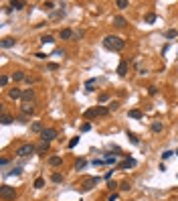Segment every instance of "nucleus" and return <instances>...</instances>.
I'll return each instance as SVG.
<instances>
[{
	"instance_id": "obj_10",
	"label": "nucleus",
	"mask_w": 178,
	"mask_h": 201,
	"mask_svg": "<svg viewBox=\"0 0 178 201\" xmlns=\"http://www.w3.org/2000/svg\"><path fill=\"white\" fill-rule=\"evenodd\" d=\"M22 100H24V104H33L34 102V89H24Z\"/></svg>"
},
{
	"instance_id": "obj_22",
	"label": "nucleus",
	"mask_w": 178,
	"mask_h": 201,
	"mask_svg": "<svg viewBox=\"0 0 178 201\" xmlns=\"http://www.w3.org/2000/svg\"><path fill=\"white\" fill-rule=\"evenodd\" d=\"M12 122H14V118H12V116H10V114H2V124H4V126H8V124H12Z\"/></svg>"
},
{
	"instance_id": "obj_1",
	"label": "nucleus",
	"mask_w": 178,
	"mask_h": 201,
	"mask_svg": "<svg viewBox=\"0 0 178 201\" xmlns=\"http://www.w3.org/2000/svg\"><path fill=\"white\" fill-rule=\"evenodd\" d=\"M103 47L107 51H121L125 47V41L116 35H107V37H103Z\"/></svg>"
},
{
	"instance_id": "obj_9",
	"label": "nucleus",
	"mask_w": 178,
	"mask_h": 201,
	"mask_svg": "<svg viewBox=\"0 0 178 201\" xmlns=\"http://www.w3.org/2000/svg\"><path fill=\"white\" fill-rule=\"evenodd\" d=\"M59 37H61L63 41H71V39H75V33H73L71 29H61V33H59Z\"/></svg>"
},
{
	"instance_id": "obj_5",
	"label": "nucleus",
	"mask_w": 178,
	"mask_h": 201,
	"mask_svg": "<svg viewBox=\"0 0 178 201\" xmlns=\"http://www.w3.org/2000/svg\"><path fill=\"white\" fill-rule=\"evenodd\" d=\"M97 183H99V177H87V179H83V183H81V191H91Z\"/></svg>"
},
{
	"instance_id": "obj_51",
	"label": "nucleus",
	"mask_w": 178,
	"mask_h": 201,
	"mask_svg": "<svg viewBox=\"0 0 178 201\" xmlns=\"http://www.w3.org/2000/svg\"><path fill=\"white\" fill-rule=\"evenodd\" d=\"M176 157H178V148H176Z\"/></svg>"
},
{
	"instance_id": "obj_47",
	"label": "nucleus",
	"mask_w": 178,
	"mask_h": 201,
	"mask_svg": "<svg viewBox=\"0 0 178 201\" xmlns=\"http://www.w3.org/2000/svg\"><path fill=\"white\" fill-rule=\"evenodd\" d=\"M24 81H26V84H34V81H37V77H30V75H26V79H24Z\"/></svg>"
},
{
	"instance_id": "obj_37",
	"label": "nucleus",
	"mask_w": 178,
	"mask_h": 201,
	"mask_svg": "<svg viewBox=\"0 0 178 201\" xmlns=\"http://www.w3.org/2000/svg\"><path fill=\"white\" fill-rule=\"evenodd\" d=\"M77 142H79V136L71 138V140H69V148H75V146H77Z\"/></svg>"
},
{
	"instance_id": "obj_16",
	"label": "nucleus",
	"mask_w": 178,
	"mask_h": 201,
	"mask_svg": "<svg viewBox=\"0 0 178 201\" xmlns=\"http://www.w3.org/2000/svg\"><path fill=\"white\" fill-rule=\"evenodd\" d=\"M113 25H116L117 29H124V27L128 25V20H125L124 16H116V18H113Z\"/></svg>"
},
{
	"instance_id": "obj_23",
	"label": "nucleus",
	"mask_w": 178,
	"mask_h": 201,
	"mask_svg": "<svg viewBox=\"0 0 178 201\" xmlns=\"http://www.w3.org/2000/svg\"><path fill=\"white\" fill-rule=\"evenodd\" d=\"M85 165H87L85 158H79V161L75 162V171H83V169H85Z\"/></svg>"
},
{
	"instance_id": "obj_36",
	"label": "nucleus",
	"mask_w": 178,
	"mask_h": 201,
	"mask_svg": "<svg viewBox=\"0 0 178 201\" xmlns=\"http://www.w3.org/2000/svg\"><path fill=\"white\" fill-rule=\"evenodd\" d=\"M172 154H176V152H172V150H164V152H162V158H164V161H168Z\"/></svg>"
},
{
	"instance_id": "obj_18",
	"label": "nucleus",
	"mask_w": 178,
	"mask_h": 201,
	"mask_svg": "<svg viewBox=\"0 0 178 201\" xmlns=\"http://www.w3.org/2000/svg\"><path fill=\"white\" fill-rule=\"evenodd\" d=\"M49 165H51V167H59V165H63V157H49Z\"/></svg>"
},
{
	"instance_id": "obj_11",
	"label": "nucleus",
	"mask_w": 178,
	"mask_h": 201,
	"mask_svg": "<svg viewBox=\"0 0 178 201\" xmlns=\"http://www.w3.org/2000/svg\"><path fill=\"white\" fill-rule=\"evenodd\" d=\"M20 112H22L24 116H33L34 114V104H22V106H20Z\"/></svg>"
},
{
	"instance_id": "obj_19",
	"label": "nucleus",
	"mask_w": 178,
	"mask_h": 201,
	"mask_svg": "<svg viewBox=\"0 0 178 201\" xmlns=\"http://www.w3.org/2000/svg\"><path fill=\"white\" fill-rule=\"evenodd\" d=\"M61 16H65V6H61L57 12H53V14H51V20H59Z\"/></svg>"
},
{
	"instance_id": "obj_42",
	"label": "nucleus",
	"mask_w": 178,
	"mask_h": 201,
	"mask_svg": "<svg viewBox=\"0 0 178 201\" xmlns=\"http://www.w3.org/2000/svg\"><path fill=\"white\" fill-rule=\"evenodd\" d=\"M47 69H49V71H57L59 65H57V63H49V65H47Z\"/></svg>"
},
{
	"instance_id": "obj_44",
	"label": "nucleus",
	"mask_w": 178,
	"mask_h": 201,
	"mask_svg": "<svg viewBox=\"0 0 178 201\" xmlns=\"http://www.w3.org/2000/svg\"><path fill=\"white\" fill-rule=\"evenodd\" d=\"M107 187H109L111 191H113V189H117V187H120V185H117L116 181H109V183H107Z\"/></svg>"
},
{
	"instance_id": "obj_34",
	"label": "nucleus",
	"mask_w": 178,
	"mask_h": 201,
	"mask_svg": "<svg viewBox=\"0 0 178 201\" xmlns=\"http://www.w3.org/2000/svg\"><path fill=\"white\" fill-rule=\"evenodd\" d=\"M43 187H45V179H41V177H39V179L34 181V189H43Z\"/></svg>"
},
{
	"instance_id": "obj_45",
	"label": "nucleus",
	"mask_w": 178,
	"mask_h": 201,
	"mask_svg": "<svg viewBox=\"0 0 178 201\" xmlns=\"http://www.w3.org/2000/svg\"><path fill=\"white\" fill-rule=\"evenodd\" d=\"M43 6H45V8H47V10H53V8H55V2H45Z\"/></svg>"
},
{
	"instance_id": "obj_31",
	"label": "nucleus",
	"mask_w": 178,
	"mask_h": 201,
	"mask_svg": "<svg viewBox=\"0 0 178 201\" xmlns=\"http://www.w3.org/2000/svg\"><path fill=\"white\" fill-rule=\"evenodd\" d=\"M116 6L124 10V8H128V6H130V2H128V0H117V2H116Z\"/></svg>"
},
{
	"instance_id": "obj_27",
	"label": "nucleus",
	"mask_w": 178,
	"mask_h": 201,
	"mask_svg": "<svg viewBox=\"0 0 178 201\" xmlns=\"http://www.w3.org/2000/svg\"><path fill=\"white\" fill-rule=\"evenodd\" d=\"M51 181L53 183H63V175L61 173H53V175H51Z\"/></svg>"
},
{
	"instance_id": "obj_12",
	"label": "nucleus",
	"mask_w": 178,
	"mask_h": 201,
	"mask_svg": "<svg viewBox=\"0 0 178 201\" xmlns=\"http://www.w3.org/2000/svg\"><path fill=\"white\" fill-rule=\"evenodd\" d=\"M22 8H24L22 0H12V2H10V8H6V10H22Z\"/></svg>"
},
{
	"instance_id": "obj_29",
	"label": "nucleus",
	"mask_w": 178,
	"mask_h": 201,
	"mask_svg": "<svg viewBox=\"0 0 178 201\" xmlns=\"http://www.w3.org/2000/svg\"><path fill=\"white\" fill-rule=\"evenodd\" d=\"M166 39H176V35H178V31L176 29H170V31H166Z\"/></svg>"
},
{
	"instance_id": "obj_3",
	"label": "nucleus",
	"mask_w": 178,
	"mask_h": 201,
	"mask_svg": "<svg viewBox=\"0 0 178 201\" xmlns=\"http://www.w3.org/2000/svg\"><path fill=\"white\" fill-rule=\"evenodd\" d=\"M0 197L4 201H14L16 199V191H14V187H10V185H2L0 187Z\"/></svg>"
},
{
	"instance_id": "obj_30",
	"label": "nucleus",
	"mask_w": 178,
	"mask_h": 201,
	"mask_svg": "<svg viewBox=\"0 0 178 201\" xmlns=\"http://www.w3.org/2000/svg\"><path fill=\"white\" fill-rule=\"evenodd\" d=\"M128 138H130V142H132V144H140V138L136 136L134 132H128Z\"/></svg>"
},
{
	"instance_id": "obj_28",
	"label": "nucleus",
	"mask_w": 178,
	"mask_h": 201,
	"mask_svg": "<svg viewBox=\"0 0 178 201\" xmlns=\"http://www.w3.org/2000/svg\"><path fill=\"white\" fill-rule=\"evenodd\" d=\"M93 85H95V79H87L85 81V92H93Z\"/></svg>"
},
{
	"instance_id": "obj_38",
	"label": "nucleus",
	"mask_w": 178,
	"mask_h": 201,
	"mask_svg": "<svg viewBox=\"0 0 178 201\" xmlns=\"http://www.w3.org/2000/svg\"><path fill=\"white\" fill-rule=\"evenodd\" d=\"M91 165H93V167H99V165H105V161H103V158H93Z\"/></svg>"
},
{
	"instance_id": "obj_49",
	"label": "nucleus",
	"mask_w": 178,
	"mask_h": 201,
	"mask_svg": "<svg viewBox=\"0 0 178 201\" xmlns=\"http://www.w3.org/2000/svg\"><path fill=\"white\" fill-rule=\"evenodd\" d=\"M117 108H120V104H117V102H111L109 104V110H117Z\"/></svg>"
},
{
	"instance_id": "obj_8",
	"label": "nucleus",
	"mask_w": 178,
	"mask_h": 201,
	"mask_svg": "<svg viewBox=\"0 0 178 201\" xmlns=\"http://www.w3.org/2000/svg\"><path fill=\"white\" fill-rule=\"evenodd\" d=\"M49 150H51V142H45V140H41V142L37 144V154H47Z\"/></svg>"
},
{
	"instance_id": "obj_20",
	"label": "nucleus",
	"mask_w": 178,
	"mask_h": 201,
	"mask_svg": "<svg viewBox=\"0 0 178 201\" xmlns=\"http://www.w3.org/2000/svg\"><path fill=\"white\" fill-rule=\"evenodd\" d=\"M150 128H152V132H154V134H158V132H162V130H164V124L162 122H152V126H150Z\"/></svg>"
},
{
	"instance_id": "obj_35",
	"label": "nucleus",
	"mask_w": 178,
	"mask_h": 201,
	"mask_svg": "<svg viewBox=\"0 0 178 201\" xmlns=\"http://www.w3.org/2000/svg\"><path fill=\"white\" fill-rule=\"evenodd\" d=\"M41 43H43V45H47V43H53V37H51V35H47V37H41Z\"/></svg>"
},
{
	"instance_id": "obj_13",
	"label": "nucleus",
	"mask_w": 178,
	"mask_h": 201,
	"mask_svg": "<svg viewBox=\"0 0 178 201\" xmlns=\"http://www.w3.org/2000/svg\"><path fill=\"white\" fill-rule=\"evenodd\" d=\"M16 45V39H12V37H4L2 39V47L4 49H10V47H14Z\"/></svg>"
},
{
	"instance_id": "obj_46",
	"label": "nucleus",
	"mask_w": 178,
	"mask_h": 201,
	"mask_svg": "<svg viewBox=\"0 0 178 201\" xmlns=\"http://www.w3.org/2000/svg\"><path fill=\"white\" fill-rule=\"evenodd\" d=\"M109 100V93H101L99 96V102H107Z\"/></svg>"
},
{
	"instance_id": "obj_48",
	"label": "nucleus",
	"mask_w": 178,
	"mask_h": 201,
	"mask_svg": "<svg viewBox=\"0 0 178 201\" xmlns=\"http://www.w3.org/2000/svg\"><path fill=\"white\" fill-rule=\"evenodd\" d=\"M8 158H6V157H2V158H0V165H2V167H6V165H8Z\"/></svg>"
},
{
	"instance_id": "obj_33",
	"label": "nucleus",
	"mask_w": 178,
	"mask_h": 201,
	"mask_svg": "<svg viewBox=\"0 0 178 201\" xmlns=\"http://www.w3.org/2000/svg\"><path fill=\"white\" fill-rule=\"evenodd\" d=\"M103 161H105V165H116V162H117V157H109V154H107Z\"/></svg>"
},
{
	"instance_id": "obj_24",
	"label": "nucleus",
	"mask_w": 178,
	"mask_h": 201,
	"mask_svg": "<svg viewBox=\"0 0 178 201\" xmlns=\"http://www.w3.org/2000/svg\"><path fill=\"white\" fill-rule=\"evenodd\" d=\"M20 173H22V169H20V167H12L8 173H4V175L6 177H12V175H20Z\"/></svg>"
},
{
	"instance_id": "obj_21",
	"label": "nucleus",
	"mask_w": 178,
	"mask_h": 201,
	"mask_svg": "<svg viewBox=\"0 0 178 201\" xmlns=\"http://www.w3.org/2000/svg\"><path fill=\"white\" fill-rule=\"evenodd\" d=\"M144 20H146V25H152V23H156V20H158V16H156L154 12H148Z\"/></svg>"
},
{
	"instance_id": "obj_15",
	"label": "nucleus",
	"mask_w": 178,
	"mask_h": 201,
	"mask_svg": "<svg viewBox=\"0 0 178 201\" xmlns=\"http://www.w3.org/2000/svg\"><path fill=\"white\" fill-rule=\"evenodd\" d=\"M10 77H12V81H24V79H26V73H24V71H14Z\"/></svg>"
},
{
	"instance_id": "obj_17",
	"label": "nucleus",
	"mask_w": 178,
	"mask_h": 201,
	"mask_svg": "<svg viewBox=\"0 0 178 201\" xmlns=\"http://www.w3.org/2000/svg\"><path fill=\"white\" fill-rule=\"evenodd\" d=\"M132 167H136V158H125L120 165V169H132Z\"/></svg>"
},
{
	"instance_id": "obj_6",
	"label": "nucleus",
	"mask_w": 178,
	"mask_h": 201,
	"mask_svg": "<svg viewBox=\"0 0 178 201\" xmlns=\"http://www.w3.org/2000/svg\"><path fill=\"white\" fill-rule=\"evenodd\" d=\"M57 130L55 128H45L43 130V134H41V140H45V142H53L55 138H57Z\"/></svg>"
},
{
	"instance_id": "obj_7",
	"label": "nucleus",
	"mask_w": 178,
	"mask_h": 201,
	"mask_svg": "<svg viewBox=\"0 0 178 201\" xmlns=\"http://www.w3.org/2000/svg\"><path fill=\"white\" fill-rule=\"evenodd\" d=\"M128 69H130L128 61H125V59H121L120 65H117V75H120V77H125V75H128Z\"/></svg>"
},
{
	"instance_id": "obj_14",
	"label": "nucleus",
	"mask_w": 178,
	"mask_h": 201,
	"mask_svg": "<svg viewBox=\"0 0 178 201\" xmlns=\"http://www.w3.org/2000/svg\"><path fill=\"white\" fill-rule=\"evenodd\" d=\"M8 98L10 100H20V98H22V92L16 89V88H12V89H8Z\"/></svg>"
},
{
	"instance_id": "obj_50",
	"label": "nucleus",
	"mask_w": 178,
	"mask_h": 201,
	"mask_svg": "<svg viewBox=\"0 0 178 201\" xmlns=\"http://www.w3.org/2000/svg\"><path fill=\"white\" fill-rule=\"evenodd\" d=\"M107 201H117V193H111V195L107 197Z\"/></svg>"
},
{
	"instance_id": "obj_25",
	"label": "nucleus",
	"mask_w": 178,
	"mask_h": 201,
	"mask_svg": "<svg viewBox=\"0 0 178 201\" xmlns=\"http://www.w3.org/2000/svg\"><path fill=\"white\" fill-rule=\"evenodd\" d=\"M128 116L134 118V120H140V118H142V112H140V110H130V112H128Z\"/></svg>"
},
{
	"instance_id": "obj_4",
	"label": "nucleus",
	"mask_w": 178,
	"mask_h": 201,
	"mask_svg": "<svg viewBox=\"0 0 178 201\" xmlns=\"http://www.w3.org/2000/svg\"><path fill=\"white\" fill-rule=\"evenodd\" d=\"M111 110L105 108V106H97V108H91L85 112V118H97V116H107Z\"/></svg>"
},
{
	"instance_id": "obj_40",
	"label": "nucleus",
	"mask_w": 178,
	"mask_h": 201,
	"mask_svg": "<svg viewBox=\"0 0 178 201\" xmlns=\"http://www.w3.org/2000/svg\"><path fill=\"white\" fill-rule=\"evenodd\" d=\"M8 79H10L8 75H2V77H0V85H2V88H4V85L8 84Z\"/></svg>"
},
{
	"instance_id": "obj_32",
	"label": "nucleus",
	"mask_w": 178,
	"mask_h": 201,
	"mask_svg": "<svg viewBox=\"0 0 178 201\" xmlns=\"http://www.w3.org/2000/svg\"><path fill=\"white\" fill-rule=\"evenodd\" d=\"M120 189H121V191H130V189H132L130 181H121V183H120Z\"/></svg>"
},
{
	"instance_id": "obj_41",
	"label": "nucleus",
	"mask_w": 178,
	"mask_h": 201,
	"mask_svg": "<svg viewBox=\"0 0 178 201\" xmlns=\"http://www.w3.org/2000/svg\"><path fill=\"white\" fill-rule=\"evenodd\" d=\"M16 120H18V122H22V124H26V122H29V116H24V114H20V116L16 118Z\"/></svg>"
},
{
	"instance_id": "obj_26",
	"label": "nucleus",
	"mask_w": 178,
	"mask_h": 201,
	"mask_svg": "<svg viewBox=\"0 0 178 201\" xmlns=\"http://www.w3.org/2000/svg\"><path fill=\"white\" fill-rule=\"evenodd\" d=\"M43 130H45V128H43V124H41V122H34V124H33V132L43 134Z\"/></svg>"
},
{
	"instance_id": "obj_39",
	"label": "nucleus",
	"mask_w": 178,
	"mask_h": 201,
	"mask_svg": "<svg viewBox=\"0 0 178 201\" xmlns=\"http://www.w3.org/2000/svg\"><path fill=\"white\" fill-rule=\"evenodd\" d=\"M148 93H150V96H156V93H158V88H156V85H150V88H148Z\"/></svg>"
},
{
	"instance_id": "obj_43",
	"label": "nucleus",
	"mask_w": 178,
	"mask_h": 201,
	"mask_svg": "<svg viewBox=\"0 0 178 201\" xmlns=\"http://www.w3.org/2000/svg\"><path fill=\"white\" fill-rule=\"evenodd\" d=\"M89 130H91V124L87 122V124H83L81 126V132H89Z\"/></svg>"
},
{
	"instance_id": "obj_2",
	"label": "nucleus",
	"mask_w": 178,
	"mask_h": 201,
	"mask_svg": "<svg viewBox=\"0 0 178 201\" xmlns=\"http://www.w3.org/2000/svg\"><path fill=\"white\" fill-rule=\"evenodd\" d=\"M33 152H37V146H34V144H30V142H26V144H20V146L16 148V157L26 158V157H30Z\"/></svg>"
}]
</instances>
